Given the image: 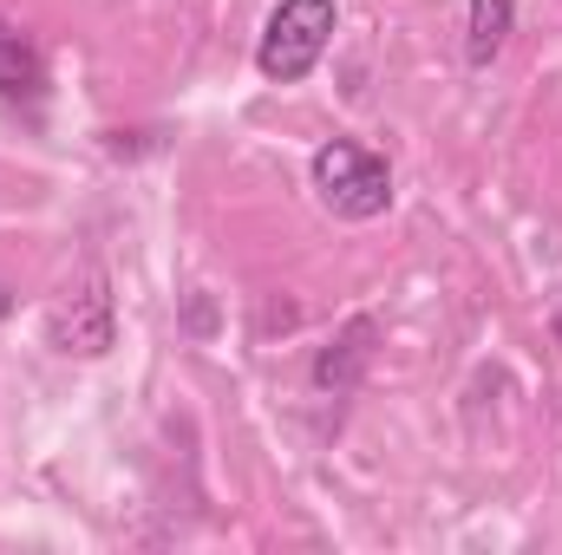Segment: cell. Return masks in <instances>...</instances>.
<instances>
[{
    "label": "cell",
    "instance_id": "6da1fadb",
    "mask_svg": "<svg viewBox=\"0 0 562 555\" xmlns=\"http://www.w3.org/2000/svg\"><path fill=\"white\" fill-rule=\"evenodd\" d=\"M314 196L340 223H373L393 203V170H386L380 150H367V144H353V138H334L314 150Z\"/></svg>",
    "mask_w": 562,
    "mask_h": 555
},
{
    "label": "cell",
    "instance_id": "7a4b0ae2",
    "mask_svg": "<svg viewBox=\"0 0 562 555\" xmlns=\"http://www.w3.org/2000/svg\"><path fill=\"white\" fill-rule=\"evenodd\" d=\"M46 340L66 353V360H105L112 340H119V320H112V281L99 262H86L79 275L59 287L53 314H46Z\"/></svg>",
    "mask_w": 562,
    "mask_h": 555
},
{
    "label": "cell",
    "instance_id": "3957f363",
    "mask_svg": "<svg viewBox=\"0 0 562 555\" xmlns=\"http://www.w3.org/2000/svg\"><path fill=\"white\" fill-rule=\"evenodd\" d=\"M327 39H334V0H281L269 13V26H262L256 66H262V79L294 86V79H307L321 66Z\"/></svg>",
    "mask_w": 562,
    "mask_h": 555
},
{
    "label": "cell",
    "instance_id": "277c9868",
    "mask_svg": "<svg viewBox=\"0 0 562 555\" xmlns=\"http://www.w3.org/2000/svg\"><path fill=\"white\" fill-rule=\"evenodd\" d=\"M373 347H380V320H373V314H353V320L314 353V386H321V393H353L360 373L373 366Z\"/></svg>",
    "mask_w": 562,
    "mask_h": 555
},
{
    "label": "cell",
    "instance_id": "5b68a950",
    "mask_svg": "<svg viewBox=\"0 0 562 555\" xmlns=\"http://www.w3.org/2000/svg\"><path fill=\"white\" fill-rule=\"evenodd\" d=\"M510 26H517V0H471V13H464V59L484 72L504 53Z\"/></svg>",
    "mask_w": 562,
    "mask_h": 555
},
{
    "label": "cell",
    "instance_id": "8992f818",
    "mask_svg": "<svg viewBox=\"0 0 562 555\" xmlns=\"http://www.w3.org/2000/svg\"><path fill=\"white\" fill-rule=\"evenodd\" d=\"M0 99H40V53L0 20Z\"/></svg>",
    "mask_w": 562,
    "mask_h": 555
},
{
    "label": "cell",
    "instance_id": "52a82bcc",
    "mask_svg": "<svg viewBox=\"0 0 562 555\" xmlns=\"http://www.w3.org/2000/svg\"><path fill=\"white\" fill-rule=\"evenodd\" d=\"M183 320H190V333H210V327H216V314H210L203 294H190V314H183Z\"/></svg>",
    "mask_w": 562,
    "mask_h": 555
},
{
    "label": "cell",
    "instance_id": "ba28073f",
    "mask_svg": "<svg viewBox=\"0 0 562 555\" xmlns=\"http://www.w3.org/2000/svg\"><path fill=\"white\" fill-rule=\"evenodd\" d=\"M550 333H557V347H562V294H557V307H550Z\"/></svg>",
    "mask_w": 562,
    "mask_h": 555
},
{
    "label": "cell",
    "instance_id": "9c48e42d",
    "mask_svg": "<svg viewBox=\"0 0 562 555\" xmlns=\"http://www.w3.org/2000/svg\"><path fill=\"white\" fill-rule=\"evenodd\" d=\"M7 314H13V294H7V281H0V320H7Z\"/></svg>",
    "mask_w": 562,
    "mask_h": 555
}]
</instances>
